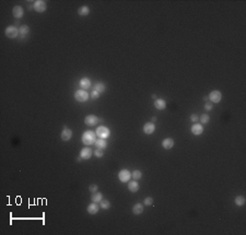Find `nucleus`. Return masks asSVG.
<instances>
[{
	"mask_svg": "<svg viewBox=\"0 0 246 235\" xmlns=\"http://www.w3.org/2000/svg\"><path fill=\"white\" fill-rule=\"evenodd\" d=\"M81 140H82V142H83V144H86V145L93 144V143H95V141H96V134L92 130H86V131H84V134L82 135Z\"/></svg>",
	"mask_w": 246,
	"mask_h": 235,
	"instance_id": "1",
	"label": "nucleus"
},
{
	"mask_svg": "<svg viewBox=\"0 0 246 235\" xmlns=\"http://www.w3.org/2000/svg\"><path fill=\"white\" fill-rule=\"evenodd\" d=\"M95 134H96V136H97L99 138H101V139H107L108 137H109V135H111V131H109V129H108L107 127L100 126V127H97Z\"/></svg>",
	"mask_w": 246,
	"mask_h": 235,
	"instance_id": "2",
	"label": "nucleus"
},
{
	"mask_svg": "<svg viewBox=\"0 0 246 235\" xmlns=\"http://www.w3.org/2000/svg\"><path fill=\"white\" fill-rule=\"evenodd\" d=\"M4 33H6V36L9 37V38H15L18 36V34H20L19 29H17L14 25L8 26V27L6 29V31H4Z\"/></svg>",
	"mask_w": 246,
	"mask_h": 235,
	"instance_id": "3",
	"label": "nucleus"
},
{
	"mask_svg": "<svg viewBox=\"0 0 246 235\" xmlns=\"http://www.w3.org/2000/svg\"><path fill=\"white\" fill-rule=\"evenodd\" d=\"M208 99L210 100L211 103H219L221 100H222V93H221L219 90H214V91H211L210 94L208 96Z\"/></svg>",
	"mask_w": 246,
	"mask_h": 235,
	"instance_id": "4",
	"label": "nucleus"
},
{
	"mask_svg": "<svg viewBox=\"0 0 246 235\" xmlns=\"http://www.w3.org/2000/svg\"><path fill=\"white\" fill-rule=\"evenodd\" d=\"M74 99L78 101V102H86L89 99V94L86 90H78L74 93Z\"/></svg>",
	"mask_w": 246,
	"mask_h": 235,
	"instance_id": "5",
	"label": "nucleus"
},
{
	"mask_svg": "<svg viewBox=\"0 0 246 235\" xmlns=\"http://www.w3.org/2000/svg\"><path fill=\"white\" fill-rule=\"evenodd\" d=\"M33 8H34V10L36 12L41 13V12H44L47 9V4L43 0H36L34 2V4H33Z\"/></svg>",
	"mask_w": 246,
	"mask_h": 235,
	"instance_id": "6",
	"label": "nucleus"
},
{
	"mask_svg": "<svg viewBox=\"0 0 246 235\" xmlns=\"http://www.w3.org/2000/svg\"><path fill=\"white\" fill-rule=\"evenodd\" d=\"M118 178L121 183H128L129 179L131 178V173L128 170H121L118 173Z\"/></svg>",
	"mask_w": 246,
	"mask_h": 235,
	"instance_id": "7",
	"label": "nucleus"
},
{
	"mask_svg": "<svg viewBox=\"0 0 246 235\" xmlns=\"http://www.w3.org/2000/svg\"><path fill=\"white\" fill-rule=\"evenodd\" d=\"M84 122H86V126H95L99 122V118L96 117L95 115H88L84 118Z\"/></svg>",
	"mask_w": 246,
	"mask_h": 235,
	"instance_id": "8",
	"label": "nucleus"
},
{
	"mask_svg": "<svg viewBox=\"0 0 246 235\" xmlns=\"http://www.w3.org/2000/svg\"><path fill=\"white\" fill-rule=\"evenodd\" d=\"M92 150H91L90 147H84L80 151V157L83 159V160H89L91 157H92Z\"/></svg>",
	"mask_w": 246,
	"mask_h": 235,
	"instance_id": "9",
	"label": "nucleus"
},
{
	"mask_svg": "<svg viewBox=\"0 0 246 235\" xmlns=\"http://www.w3.org/2000/svg\"><path fill=\"white\" fill-rule=\"evenodd\" d=\"M156 130V125L153 122H147L143 126V132L147 135H152Z\"/></svg>",
	"mask_w": 246,
	"mask_h": 235,
	"instance_id": "10",
	"label": "nucleus"
},
{
	"mask_svg": "<svg viewBox=\"0 0 246 235\" xmlns=\"http://www.w3.org/2000/svg\"><path fill=\"white\" fill-rule=\"evenodd\" d=\"M71 137H72V131L70 130L69 128L65 127L62 129V131H61V139H62V141H69L71 139Z\"/></svg>",
	"mask_w": 246,
	"mask_h": 235,
	"instance_id": "11",
	"label": "nucleus"
},
{
	"mask_svg": "<svg viewBox=\"0 0 246 235\" xmlns=\"http://www.w3.org/2000/svg\"><path fill=\"white\" fill-rule=\"evenodd\" d=\"M12 14H13V17H17V19H21V17H23V14H24L23 8H22L21 6H15V7H13Z\"/></svg>",
	"mask_w": 246,
	"mask_h": 235,
	"instance_id": "12",
	"label": "nucleus"
},
{
	"mask_svg": "<svg viewBox=\"0 0 246 235\" xmlns=\"http://www.w3.org/2000/svg\"><path fill=\"white\" fill-rule=\"evenodd\" d=\"M190 131H191L193 135L199 136L203 132V125H200V124H195V125H193Z\"/></svg>",
	"mask_w": 246,
	"mask_h": 235,
	"instance_id": "13",
	"label": "nucleus"
},
{
	"mask_svg": "<svg viewBox=\"0 0 246 235\" xmlns=\"http://www.w3.org/2000/svg\"><path fill=\"white\" fill-rule=\"evenodd\" d=\"M99 209H100V206H97L96 202H92V204H90V205L88 206L86 211L90 214H96L99 212Z\"/></svg>",
	"mask_w": 246,
	"mask_h": 235,
	"instance_id": "14",
	"label": "nucleus"
},
{
	"mask_svg": "<svg viewBox=\"0 0 246 235\" xmlns=\"http://www.w3.org/2000/svg\"><path fill=\"white\" fill-rule=\"evenodd\" d=\"M162 147H163L165 150H170L174 147V140L172 138H165V139L162 141Z\"/></svg>",
	"mask_w": 246,
	"mask_h": 235,
	"instance_id": "15",
	"label": "nucleus"
},
{
	"mask_svg": "<svg viewBox=\"0 0 246 235\" xmlns=\"http://www.w3.org/2000/svg\"><path fill=\"white\" fill-rule=\"evenodd\" d=\"M154 106H156V109L162 111V109H164L166 107V102H165L163 99H156V100L154 101Z\"/></svg>",
	"mask_w": 246,
	"mask_h": 235,
	"instance_id": "16",
	"label": "nucleus"
},
{
	"mask_svg": "<svg viewBox=\"0 0 246 235\" xmlns=\"http://www.w3.org/2000/svg\"><path fill=\"white\" fill-rule=\"evenodd\" d=\"M80 87H81L82 90H86V89H89V87H91V81L89 78H82L81 80H80Z\"/></svg>",
	"mask_w": 246,
	"mask_h": 235,
	"instance_id": "17",
	"label": "nucleus"
},
{
	"mask_svg": "<svg viewBox=\"0 0 246 235\" xmlns=\"http://www.w3.org/2000/svg\"><path fill=\"white\" fill-rule=\"evenodd\" d=\"M128 189H129V192H138V189H139L138 182H137V180H131V182H129V183H128Z\"/></svg>",
	"mask_w": 246,
	"mask_h": 235,
	"instance_id": "18",
	"label": "nucleus"
},
{
	"mask_svg": "<svg viewBox=\"0 0 246 235\" xmlns=\"http://www.w3.org/2000/svg\"><path fill=\"white\" fill-rule=\"evenodd\" d=\"M143 212V205L142 204H136L132 208V213L136 215H139Z\"/></svg>",
	"mask_w": 246,
	"mask_h": 235,
	"instance_id": "19",
	"label": "nucleus"
},
{
	"mask_svg": "<svg viewBox=\"0 0 246 235\" xmlns=\"http://www.w3.org/2000/svg\"><path fill=\"white\" fill-rule=\"evenodd\" d=\"M78 13L79 15H81V17H86V15H88L90 13V8L88 6H82V7H80L78 9Z\"/></svg>",
	"mask_w": 246,
	"mask_h": 235,
	"instance_id": "20",
	"label": "nucleus"
},
{
	"mask_svg": "<svg viewBox=\"0 0 246 235\" xmlns=\"http://www.w3.org/2000/svg\"><path fill=\"white\" fill-rule=\"evenodd\" d=\"M103 199V195L101 194V192H93L92 194V197H91V200H92V202H100V201Z\"/></svg>",
	"mask_w": 246,
	"mask_h": 235,
	"instance_id": "21",
	"label": "nucleus"
},
{
	"mask_svg": "<svg viewBox=\"0 0 246 235\" xmlns=\"http://www.w3.org/2000/svg\"><path fill=\"white\" fill-rule=\"evenodd\" d=\"M105 89H106V87L104 85L103 82H97L94 85V87H93V90L96 91V92H99L100 94H101V93H103V92L105 91Z\"/></svg>",
	"mask_w": 246,
	"mask_h": 235,
	"instance_id": "22",
	"label": "nucleus"
},
{
	"mask_svg": "<svg viewBox=\"0 0 246 235\" xmlns=\"http://www.w3.org/2000/svg\"><path fill=\"white\" fill-rule=\"evenodd\" d=\"M95 145L99 149H105L106 147H107V142L105 141V139H101V138H99V139L95 141Z\"/></svg>",
	"mask_w": 246,
	"mask_h": 235,
	"instance_id": "23",
	"label": "nucleus"
},
{
	"mask_svg": "<svg viewBox=\"0 0 246 235\" xmlns=\"http://www.w3.org/2000/svg\"><path fill=\"white\" fill-rule=\"evenodd\" d=\"M19 32H20V34L22 35V37H24L25 35L29 34V32H30V27H29L27 25H25V24H23V25L20 26Z\"/></svg>",
	"mask_w": 246,
	"mask_h": 235,
	"instance_id": "24",
	"label": "nucleus"
},
{
	"mask_svg": "<svg viewBox=\"0 0 246 235\" xmlns=\"http://www.w3.org/2000/svg\"><path fill=\"white\" fill-rule=\"evenodd\" d=\"M100 207L104 210H107L111 208V202L107 199H102V200L100 201Z\"/></svg>",
	"mask_w": 246,
	"mask_h": 235,
	"instance_id": "25",
	"label": "nucleus"
},
{
	"mask_svg": "<svg viewBox=\"0 0 246 235\" xmlns=\"http://www.w3.org/2000/svg\"><path fill=\"white\" fill-rule=\"evenodd\" d=\"M235 205L238 206V207H242V206H244V204H245V198L243 196H238L236 198H235Z\"/></svg>",
	"mask_w": 246,
	"mask_h": 235,
	"instance_id": "26",
	"label": "nucleus"
},
{
	"mask_svg": "<svg viewBox=\"0 0 246 235\" xmlns=\"http://www.w3.org/2000/svg\"><path fill=\"white\" fill-rule=\"evenodd\" d=\"M131 177L134 179H136V180H138V179H141V177H142V173H141V171L139 170H136L132 172V174H131Z\"/></svg>",
	"mask_w": 246,
	"mask_h": 235,
	"instance_id": "27",
	"label": "nucleus"
},
{
	"mask_svg": "<svg viewBox=\"0 0 246 235\" xmlns=\"http://www.w3.org/2000/svg\"><path fill=\"white\" fill-rule=\"evenodd\" d=\"M209 120H210V116H209L208 114H203V115L200 116V122H201V124H203V125H205V124H208V122H209Z\"/></svg>",
	"mask_w": 246,
	"mask_h": 235,
	"instance_id": "28",
	"label": "nucleus"
},
{
	"mask_svg": "<svg viewBox=\"0 0 246 235\" xmlns=\"http://www.w3.org/2000/svg\"><path fill=\"white\" fill-rule=\"evenodd\" d=\"M94 155L96 157H102L104 155V152H103V150H102V149H96V150H95L94 151Z\"/></svg>",
	"mask_w": 246,
	"mask_h": 235,
	"instance_id": "29",
	"label": "nucleus"
},
{
	"mask_svg": "<svg viewBox=\"0 0 246 235\" xmlns=\"http://www.w3.org/2000/svg\"><path fill=\"white\" fill-rule=\"evenodd\" d=\"M143 204H144V206H151L153 204V198L152 197H147L144 199V201H143Z\"/></svg>",
	"mask_w": 246,
	"mask_h": 235,
	"instance_id": "30",
	"label": "nucleus"
},
{
	"mask_svg": "<svg viewBox=\"0 0 246 235\" xmlns=\"http://www.w3.org/2000/svg\"><path fill=\"white\" fill-rule=\"evenodd\" d=\"M212 107H213V105H212V103L210 102V101H207L206 102V104H205V109L207 111V112H209V111H211Z\"/></svg>",
	"mask_w": 246,
	"mask_h": 235,
	"instance_id": "31",
	"label": "nucleus"
},
{
	"mask_svg": "<svg viewBox=\"0 0 246 235\" xmlns=\"http://www.w3.org/2000/svg\"><path fill=\"white\" fill-rule=\"evenodd\" d=\"M97 185H95V184H92V185H90V187H89V190H90L92 194L93 192H97Z\"/></svg>",
	"mask_w": 246,
	"mask_h": 235,
	"instance_id": "32",
	"label": "nucleus"
},
{
	"mask_svg": "<svg viewBox=\"0 0 246 235\" xmlns=\"http://www.w3.org/2000/svg\"><path fill=\"white\" fill-rule=\"evenodd\" d=\"M99 96H100L99 92L94 91V90L91 92V97H92V99H99Z\"/></svg>",
	"mask_w": 246,
	"mask_h": 235,
	"instance_id": "33",
	"label": "nucleus"
},
{
	"mask_svg": "<svg viewBox=\"0 0 246 235\" xmlns=\"http://www.w3.org/2000/svg\"><path fill=\"white\" fill-rule=\"evenodd\" d=\"M190 120H191L193 122H197V120H198V116H197L196 114H193V115L190 116Z\"/></svg>",
	"mask_w": 246,
	"mask_h": 235,
	"instance_id": "34",
	"label": "nucleus"
},
{
	"mask_svg": "<svg viewBox=\"0 0 246 235\" xmlns=\"http://www.w3.org/2000/svg\"><path fill=\"white\" fill-rule=\"evenodd\" d=\"M156 122V117H152L151 118V122Z\"/></svg>",
	"mask_w": 246,
	"mask_h": 235,
	"instance_id": "35",
	"label": "nucleus"
},
{
	"mask_svg": "<svg viewBox=\"0 0 246 235\" xmlns=\"http://www.w3.org/2000/svg\"><path fill=\"white\" fill-rule=\"evenodd\" d=\"M81 160H82V157H79L78 159H77V161H78V162H81Z\"/></svg>",
	"mask_w": 246,
	"mask_h": 235,
	"instance_id": "36",
	"label": "nucleus"
},
{
	"mask_svg": "<svg viewBox=\"0 0 246 235\" xmlns=\"http://www.w3.org/2000/svg\"><path fill=\"white\" fill-rule=\"evenodd\" d=\"M152 99H154V100H156V99H158V97H156V94H153V95H152Z\"/></svg>",
	"mask_w": 246,
	"mask_h": 235,
	"instance_id": "37",
	"label": "nucleus"
},
{
	"mask_svg": "<svg viewBox=\"0 0 246 235\" xmlns=\"http://www.w3.org/2000/svg\"><path fill=\"white\" fill-rule=\"evenodd\" d=\"M203 100H205V101H208L209 99H208V96H205V97H203Z\"/></svg>",
	"mask_w": 246,
	"mask_h": 235,
	"instance_id": "38",
	"label": "nucleus"
}]
</instances>
